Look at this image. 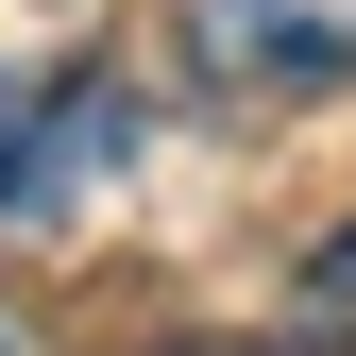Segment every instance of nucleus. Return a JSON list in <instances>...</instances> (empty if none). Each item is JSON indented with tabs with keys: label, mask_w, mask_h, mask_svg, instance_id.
I'll use <instances>...</instances> for the list:
<instances>
[{
	"label": "nucleus",
	"mask_w": 356,
	"mask_h": 356,
	"mask_svg": "<svg viewBox=\"0 0 356 356\" xmlns=\"http://www.w3.org/2000/svg\"><path fill=\"white\" fill-rule=\"evenodd\" d=\"M136 153H153V102H136V68H102V51H51V68H17V85H0V220H68L85 187H119Z\"/></svg>",
	"instance_id": "1"
},
{
	"label": "nucleus",
	"mask_w": 356,
	"mask_h": 356,
	"mask_svg": "<svg viewBox=\"0 0 356 356\" xmlns=\"http://www.w3.org/2000/svg\"><path fill=\"white\" fill-rule=\"evenodd\" d=\"M170 356H339V339H170Z\"/></svg>",
	"instance_id": "3"
},
{
	"label": "nucleus",
	"mask_w": 356,
	"mask_h": 356,
	"mask_svg": "<svg viewBox=\"0 0 356 356\" xmlns=\"http://www.w3.org/2000/svg\"><path fill=\"white\" fill-rule=\"evenodd\" d=\"M323 289H356V220H339V238H323Z\"/></svg>",
	"instance_id": "4"
},
{
	"label": "nucleus",
	"mask_w": 356,
	"mask_h": 356,
	"mask_svg": "<svg viewBox=\"0 0 356 356\" xmlns=\"http://www.w3.org/2000/svg\"><path fill=\"white\" fill-rule=\"evenodd\" d=\"M187 51L220 85H356V0H187Z\"/></svg>",
	"instance_id": "2"
}]
</instances>
